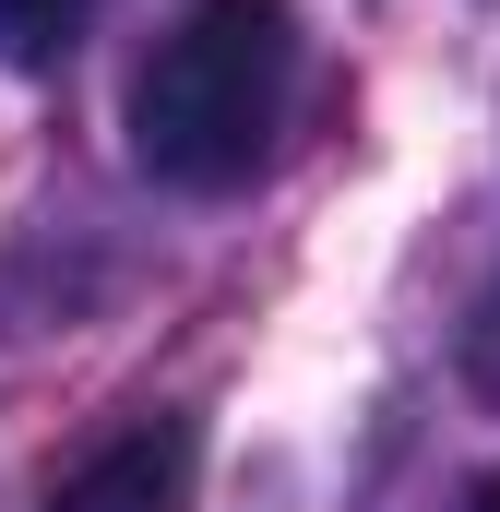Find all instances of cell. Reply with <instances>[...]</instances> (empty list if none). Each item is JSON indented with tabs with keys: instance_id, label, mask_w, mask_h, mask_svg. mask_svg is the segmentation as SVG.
Instances as JSON below:
<instances>
[{
	"instance_id": "cell-1",
	"label": "cell",
	"mask_w": 500,
	"mask_h": 512,
	"mask_svg": "<svg viewBox=\"0 0 500 512\" xmlns=\"http://www.w3.org/2000/svg\"><path fill=\"white\" fill-rule=\"evenodd\" d=\"M298 120V12L286 0H191L131 72V155L167 191H239Z\"/></svg>"
},
{
	"instance_id": "cell-2",
	"label": "cell",
	"mask_w": 500,
	"mask_h": 512,
	"mask_svg": "<svg viewBox=\"0 0 500 512\" xmlns=\"http://www.w3.org/2000/svg\"><path fill=\"white\" fill-rule=\"evenodd\" d=\"M48 512H191V429H179V417L108 429V441L48 489Z\"/></svg>"
},
{
	"instance_id": "cell-3",
	"label": "cell",
	"mask_w": 500,
	"mask_h": 512,
	"mask_svg": "<svg viewBox=\"0 0 500 512\" xmlns=\"http://www.w3.org/2000/svg\"><path fill=\"white\" fill-rule=\"evenodd\" d=\"M84 24H96V0H0V60L12 72H48Z\"/></svg>"
},
{
	"instance_id": "cell-4",
	"label": "cell",
	"mask_w": 500,
	"mask_h": 512,
	"mask_svg": "<svg viewBox=\"0 0 500 512\" xmlns=\"http://www.w3.org/2000/svg\"><path fill=\"white\" fill-rule=\"evenodd\" d=\"M465 512H500V477H489V489H477V501H465Z\"/></svg>"
}]
</instances>
